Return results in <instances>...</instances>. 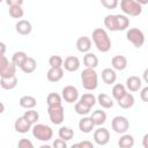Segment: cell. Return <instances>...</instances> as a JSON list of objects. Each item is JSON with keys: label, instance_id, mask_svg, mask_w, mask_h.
<instances>
[{"label": "cell", "instance_id": "obj_14", "mask_svg": "<svg viewBox=\"0 0 148 148\" xmlns=\"http://www.w3.org/2000/svg\"><path fill=\"white\" fill-rule=\"evenodd\" d=\"M76 49L81 53H88L91 49V39L88 36H81L76 40Z\"/></svg>", "mask_w": 148, "mask_h": 148}, {"label": "cell", "instance_id": "obj_39", "mask_svg": "<svg viewBox=\"0 0 148 148\" xmlns=\"http://www.w3.org/2000/svg\"><path fill=\"white\" fill-rule=\"evenodd\" d=\"M18 148H35L34 143L29 140V139H21L18 141V145H17Z\"/></svg>", "mask_w": 148, "mask_h": 148}, {"label": "cell", "instance_id": "obj_12", "mask_svg": "<svg viewBox=\"0 0 148 148\" xmlns=\"http://www.w3.org/2000/svg\"><path fill=\"white\" fill-rule=\"evenodd\" d=\"M126 89H128L131 92H135L139 91L142 88V80L136 76V75H132L130 77H127L126 80Z\"/></svg>", "mask_w": 148, "mask_h": 148}, {"label": "cell", "instance_id": "obj_1", "mask_svg": "<svg viewBox=\"0 0 148 148\" xmlns=\"http://www.w3.org/2000/svg\"><path fill=\"white\" fill-rule=\"evenodd\" d=\"M104 25L110 31H123L130 25V18L124 14H109L104 17Z\"/></svg>", "mask_w": 148, "mask_h": 148}, {"label": "cell", "instance_id": "obj_19", "mask_svg": "<svg viewBox=\"0 0 148 148\" xmlns=\"http://www.w3.org/2000/svg\"><path fill=\"white\" fill-rule=\"evenodd\" d=\"M94 127H95V124L90 117H83L79 121V130L82 133H90V132H92Z\"/></svg>", "mask_w": 148, "mask_h": 148}, {"label": "cell", "instance_id": "obj_22", "mask_svg": "<svg viewBox=\"0 0 148 148\" xmlns=\"http://www.w3.org/2000/svg\"><path fill=\"white\" fill-rule=\"evenodd\" d=\"M83 64L86 66V68H91V69H95L97 66H98V58L96 54L91 53V52H88L84 54L83 57Z\"/></svg>", "mask_w": 148, "mask_h": 148}, {"label": "cell", "instance_id": "obj_46", "mask_svg": "<svg viewBox=\"0 0 148 148\" xmlns=\"http://www.w3.org/2000/svg\"><path fill=\"white\" fill-rule=\"evenodd\" d=\"M3 111H5V104L2 102H0V114L3 113Z\"/></svg>", "mask_w": 148, "mask_h": 148}, {"label": "cell", "instance_id": "obj_11", "mask_svg": "<svg viewBox=\"0 0 148 148\" xmlns=\"http://www.w3.org/2000/svg\"><path fill=\"white\" fill-rule=\"evenodd\" d=\"M62 67L67 72H76L80 68V59L75 56H69V57L65 58Z\"/></svg>", "mask_w": 148, "mask_h": 148}, {"label": "cell", "instance_id": "obj_7", "mask_svg": "<svg viewBox=\"0 0 148 148\" xmlns=\"http://www.w3.org/2000/svg\"><path fill=\"white\" fill-rule=\"evenodd\" d=\"M112 130L118 134H125L130 128V121L124 116H116L111 121Z\"/></svg>", "mask_w": 148, "mask_h": 148}, {"label": "cell", "instance_id": "obj_35", "mask_svg": "<svg viewBox=\"0 0 148 148\" xmlns=\"http://www.w3.org/2000/svg\"><path fill=\"white\" fill-rule=\"evenodd\" d=\"M9 15L13 18H21L24 15V10L22 6H12L9 7Z\"/></svg>", "mask_w": 148, "mask_h": 148}, {"label": "cell", "instance_id": "obj_34", "mask_svg": "<svg viewBox=\"0 0 148 148\" xmlns=\"http://www.w3.org/2000/svg\"><path fill=\"white\" fill-rule=\"evenodd\" d=\"M64 59L60 56H51L49 59L50 68H62Z\"/></svg>", "mask_w": 148, "mask_h": 148}, {"label": "cell", "instance_id": "obj_25", "mask_svg": "<svg viewBox=\"0 0 148 148\" xmlns=\"http://www.w3.org/2000/svg\"><path fill=\"white\" fill-rule=\"evenodd\" d=\"M28 56L24 51H16L13 56H12V64L17 68V67H22V65L24 64V61L27 60Z\"/></svg>", "mask_w": 148, "mask_h": 148}, {"label": "cell", "instance_id": "obj_8", "mask_svg": "<svg viewBox=\"0 0 148 148\" xmlns=\"http://www.w3.org/2000/svg\"><path fill=\"white\" fill-rule=\"evenodd\" d=\"M47 113L51 123L54 125H60L65 119V109L62 105L47 108Z\"/></svg>", "mask_w": 148, "mask_h": 148}, {"label": "cell", "instance_id": "obj_45", "mask_svg": "<svg viewBox=\"0 0 148 148\" xmlns=\"http://www.w3.org/2000/svg\"><path fill=\"white\" fill-rule=\"evenodd\" d=\"M147 139H148V134H145L143 138H142V145H143V148H147Z\"/></svg>", "mask_w": 148, "mask_h": 148}, {"label": "cell", "instance_id": "obj_28", "mask_svg": "<svg viewBox=\"0 0 148 148\" xmlns=\"http://www.w3.org/2000/svg\"><path fill=\"white\" fill-rule=\"evenodd\" d=\"M36 67H37V61H36V60H35L32 57H28V58H27V60L24 61V64L22 65L21 71H22L23 73L30 74V73L35 72Z\"/></svg>", "mask_w": 148, "mask_h": 148}, {"label": "cell", "instance_id": "obj_4", "mask_svg": "<svg viewBox=\"0 0 148 148\" xmlns=\"http://www.w3.org/2000/svg\"><path fill=\"white\" fill-rule=\"evenodd\" d=\"M120 8L125 16H139L142 13V6L135 0H121Z\"/></svg>", "mask_w": 148, "mask_h": 148}, {"label": "cell", "instance_id": "obj_9", "mask_svg": "<svg viewBox=\"0 0 148 148\" xmlns=\"http://www.w3.org/2000/svg\"><path fill=\"white\" fill-rule=\"evenodd\" d=\"M61 92H62L61 94V98H64L65 102H67V103H76L79 97H80L77 88L74 87V86H71V84L65 86L62 88Z\"/></svg>", "mask_w": 148, "mask_h": 148}, {"label": "cell", "instance_id": "obj_33", "mask_svg": "<svg viewBox=\"0 0 148 148\" xmlns=\"http://www.w3.org/2000/svg\"><path fill=\"white\" fill-rule=\"evenodd\" d=\"M80 102L91 109V108L96 104V96H95L94 94H91V92L83 94V95L80 97Z\"/></svg>", "mask_w": 148, "mask_h": 148}, {"label": "cell", "instance_id": "obj_29", "mask_svg": "<svg viewBox=\"0 0 148 148\" xmlns=\"http://www.w3.org/2000/svg\"><path fill=\"white\" fill-rule=\"evenodd\" d=\"M112 97L116 99V101H119L126 92H127V89L124 84L121 83H116L113 87H112Z\"/></svg>", "mask_w": 148, "mask_h": 148}, {"label": "cell", "instance_id": "obj_18", "mask_svg": "<svg viewBox=\"0 0 148 148\" xmlns=\"http://www.w3.org/2000/svg\"><path fill=\"white\" fill-rule=\"evenodd\" d=\"M96 102H98V104L103 108V109H111L114 104L113 98H111V96H109L105 92H101L97 97H96Z\"/></svg>", "mask_w": 148, "mask_h": 148}, {"label": "cell", "instance_id": "obj_3", "mask_svg": "<svg viewBox=\"0 0 148 148\" xmlns=\"http://www.w3.org/2000/svg\"><path fill=\"white\" fill-rule=\"evenodd\" d=\"M81 83L86 90L92 91L98 87V75L95 69L86 68L81 72Z\"/></svg>", "mask_w": 148, "mask_h": 148}, {"label": "cell", "instance_id": "obj_36", "mask_svg": "<svg viewBox=\"0 0 148 148\" xmlns=\"http://www.w3.org/2000/svg\"><path fill=\"white\" fill-rule=\"evenodd\" d=\"M74 110H75V112L77 113V114H80V116H86V114H88L89 112H90V108H88L87 105H84L83 103H81L80 101L79 102H76L75 103V105H74Z\"/></svg>", "mask_w": 148, "mask_h": 148}, {"label": "cell", "instance_id": "obj_2", "mask_svg": "<svg viewBox=\"0 0 148 148\" xmlns=\"http://www.w3.org/2000/svg\"><path fill=\"white\" fill-rule=\"evenodd\" d=\"M92 42L95 44V46L97 47V50L102 53L109 52L111 49V39L106 32L105 29L103 28H96L92 31Z\"/></svg>", "mask_w": 148, "mask_h": 148}, {"label": "cell", "instance_id": "obj_44", "mask_svg": "<svg viewBox=\"0 0 148 148\" xmlns=\"http://www.w3.org/2000/svg\"><path fill=\"white\" fill-rule=\"evenodd\" d=\"M6 53V44L3 42H0V56H5Z\"/></svg>", "mask_w": 148, "mask_h": 148}, {"label": "cell", "instance_id": "obj_43", "mask_svg": "<svg viewBox=\"0 0 148 148\" xmlns=\"http://www.w3.org/2000/svg\"><path fill=\"white\" fill-rule=\"evenodd\" d=\"M6 3L9 7H12V6H22L23 5V1L22 0H7Z\"/></svg>", "mask_w": 148, "mask_h": 148}, {"label": "cell", "instance_id": "obj_21", "mask_svg": "<svg viewBox=\"0 0 148 148\" xmlns=\"http://www.w3.org/2000/svg\"><path fill=\"white\" fill-rule=\"evenodd\" d=\"M117 103H118V105H119L121 109H130V108H132V106L134 105L135 98H134L133 94L126 92L119 101H117Z\"/></svg>", "mask_w": 148, "mask_h": 148}, {"label": "cell", "instance_id": "obj_13", "mask_svg": "<svg viewBox=\"0 0 148 148\" xmlns=\"http://www.w3.org/2000/svg\"><path fill=\"white\" fill-rule=\"evenodd\" d=\"M15 30L18 35L22 36H27L31 32L32 30V25L28 20H18L15 24Z\"/></svg>", "mask_w": 148, "mask_h": 148}, {"label": "cell", "instance_id": "obj_10", "mask_svg": "<svg viewBox=\"0 0 148 148\" xmlns=\"http://www.w3.org/2000/svg\"><path fill=\"white\" fill-rule=\"evenodd\" d=\"M94 141L98 146H105L110 141V132L105 127H98L94 132Z\"/></svg>", "mask_w": 148, "mask_h": 148}, {"label": "cell", "instance_id": "obj_42", "mask_svg": "<svg viewBox=\"0 0 148 148\" xmlns=\"http://www.w3.org/2000/svg\"><path fill=\"white\" fill-rule=\"evenodd\" d=\"M140 98L143 102H148V87H143L140 92Z\"/></svg>", "mask_w": 148, "mask_h": 148}, {"label": "cell", "instance_id": "obj_37", "mask_svg": "<svg viewBox=\"0 0 148 148\" xmlns=\"http://www.w3.org/2000/svg\"><path fill=\"white\" fill-rule=\"evenodd\" d=\"M10 61L8 60V58L6 56H0V75L9 67Z\"/></svg>", "mask_w": 148, "mask_h": 148}, {"label": "cell", "instance_id": "obj_30", "mask_svg": "<svg viewBox=\"0 0 148 148\" xmlns=\"http://www.w3.org/2000/svg\"><path fill=\"white\" fill-rule=\"evenodd\" d=\"M58 135H59V139H62L65 141H69L74 136V131L68 126H61L58 131Z\"/></svg>", "mask_w": 148, "mask_h": 148}, {"label": "cell", "instance_id": "obj_27", "mask_svg": "<svg viewBox=\"0 0 148 148\" xmlns=\"http://www.w3.org/2000/svg\"><path fill=\"white\" fill-rule=\"evenodd\" d=\"M119 148H132L134 146V138L131 134H123L118 140Z\"/></svg>", "mask_w": 148, "mask_h": 148}, {"label": "cell", "instance_id": "obj_26", "mask_svg": "<svg viewBox=\"0 0 148 148\" xmlns=\"http://www.w3.org/2000/svg\"><path fill=\"white\" fill-rule=\"evenodd\" d=\"M90 118H91V120L94 121L95 125L101 126V125H103V124L106 121V113H105V111H103V110H95V111L91 113Z\"/></svg>", "mask_w": 148, "mask_h": 148}, {"label": "cell", "instance_id": "obj_47", "mask_svg": "<svg viewBox=\"0 0 148 148\" xmlns=\"http://www.w3.org/2000/svg\"><path fill=\"white\" fill-rule=\"evenodd\" d=\"M147 73H148V69H145V72H143V79H145V82H146V83L148 82V79H147Z\"/></svg>", "mask_w": 148, "mask_h": 148}, {"label": "cell", "instance_id": "obj_49", "mask_svg": "<svg viewBox=\"0 0 148 148\" xmlns=\"http://www.w3.org/2000/svg\"><path fill=\"white\" fill-rule=\"evenodd\" d=\"M69 148H80V147H79V145H77V143H74V145H72Z\"/></svg>", "mask_w": 148, "mask_h": 148}, {"label": "cell", "instance_id": "obj_6", "mask_svg": "<svg viewBox=\"0 0 148 148\" xmlns=\"http://www.w3.org/2000/svg\"><path fill=\"white\" fill-rule=\"evenodd\" d=\"M126 38L136 49L142 47L145 44V34L139 28H130L126 31Z\"/></svg>", "mask_w": 148, "mask_h": 148}, {"label": "cell", "instance_id": "obj_17", "mask_svg": "<svg viewBox=\"0 0 148 148\" xmlns=\"http://www.w3.org/2000/svg\"><path fill=\"white\" fill-rule=\"evenodd\" d=\"M102 80L104 83L106 84H113L117 80V74H116V71L108 67V68H104L102 71Z\"/></svg>", "mask_w": 148, "mask_h": 148}, {"label": "cell", "instance_id": "obj_40", "mask_svg": "<svg viewBox=\"0 0 148 148\" xmlns=\"http://www.w3.org/2000/svg\"><path fill=\"white\" fill-rule=\"evenodd\" d=\"M52 148H68L67 147V141H65L62 139H56V140H53Z\"/></svg>", "mask_w": 148, "mask_h": 148}, {"label": "cell", "instance_id": "obj_23", "mask_svg": "<svg viewBox=\"0 0 148 148\" xmlns=\"http://www.w3.org/2000/svg\"><path fill=\"white\" fill-rule=\"evenodd\" d=\"M46 77L50 82H58L64 77L62 68H50L46 73Z\"/></svg>", "mask_w": 148, "mask_h": 148}, {"label": "cell", "instance_id": "obj_31", "mask_svg": "<svg viewBox=\"0 0 148 148\" xmlns=\"http://www.w3.org/2000/svg\"><path fill=\"white\" fill-rule=\"evenodd\" d=\"M61 96L57 92H50L46 97V103H47V108H52V106H59L61 105Z\"/></svg>", "mask_w": 148, "mask_h": 148}, {"label": "cell", "instance_id": "obj_38", "mask_svg": "<svg viewBox=\"0 0 148 148\" xmlns=\"http://www.w3.org/2000/svg\"><path fill=\"white\" fill-rule=\"evenodd\" d=\"M101 5L108 9H113L118 6V1L117 0H101Z\"/></svg>", "mask_w": 148, "mask_h": 148}, {"label": "cell", "instance_id": "obj_48", "mask_svg": "<svg viewBox=\"0 0 148 148\" xmlns=\"http://www.w3.org/2000/svg\"><path fill=\"white\" fill-rule=\"evenodd\" d=\"M39 148H52V146H50V145H42Z\"/></svg>", "mask_w": 148, "mask_h": 148}, {"label": "cell", "instance_id": "obj_24", "mask_svg": "<svg viewBox=\"0 0 148 148\" xmlns=\"http://www.w3.org/2000/svg\"><path fill=\"white\" fill-rule=\"evenodd\" d=\"M17 82H18V80H17L16 75L10 76V77H1L0 79V86L5 90H12V89H14L17 86Z\"/></svg>", "mask_w": 148, "mask_h": 148}, {"label": "cell", "instance_id": "obj_16", "mask_svg": "<svg viewBox=\"0 0 148 148\" xmlns=\"http://www.w3.org/2000/svg\"><path fill=\"white\" fill-rule=\"evenodd\" d=\"M31 125L23 118V116L22 117H18L16 120H15V123H14V128H15V131L17 132V133H21V134H24V133H27V132H29L30 130H31Z\"/></svg>", "mask_w": 148, "mask_h": 148}, {"label": "cell", "instance_id": "obj_41", "mask_svg": "<svg viewBox=\"0 0 148 148\" xmlns=\"http://www.w3.org/2000/svg\"><path fill=\"white\" fill-rule=\"evenodd\" d=\"M77 145H79V147H80V148H94L92 142H90L89 140L80 141V142H77Z\"/></svg>", "mask_w": 148, "mask_h": 148}, {"label": "cell", "instance_id": "obj_15", "mask_svg": "<svg viewBox=\"0 0 148 148\" xmlns=\"http://www.w3.org/2000/svg\"><path fill=\"white\" fill-rule=\"evenodd\" d=\"M111 65H112V69L114 71H124L127 67V58L125 56H114L111 59Z\"/></svg>", "mask_w": 148, "mask_h": 148}, {"label": "cell", "instance_id": "obj_32", "mask_svg": "<svg viewBox=\"0 0 148 148\" xmlns=\"http://www.w3.org/2000/svg\"><path fill=\"white\" fill-rule=\"evenodd\" d=\"M23 118L32 126V125H35V124L38 121V119H39V113H38L36 110L30 109V110H28V111H25V112L23 113Z\"/></svg>", "mask_w": 148, "mask_h": 148}, {"label": "cell", "instance_id": "obj_5", "mask_svg": "<svg viewBox=\"0 0 148 148\" xmlns=\"http://www.w3.org/2000/svg\"><path fill=\"white\" fill-rule=\"evenodd\" d=\"M31 132L32 135L39 140V141H49L52 139L53 136V131L50 126L45 125V124H35L31 127Z\"/></svg>", "mask_w": 148, "mask_h": 148}, {"label": "cell", "instance_id": "obj_20", "mask_svg": "<svg viewBox=\"0 0 148 148\" xmlns=\"http://www.w3.org/2000/svg\"><path fill=\"white\" fill-rule=\"evenodd\" d=\"M18 104L21 108L23 109H27V110H30V109H34L36 105H37V101L34 96H30V95H24L20 98L18 101Z\"/></svg>", "mask_w": 148, "mask_h": 148}]
</instances>
